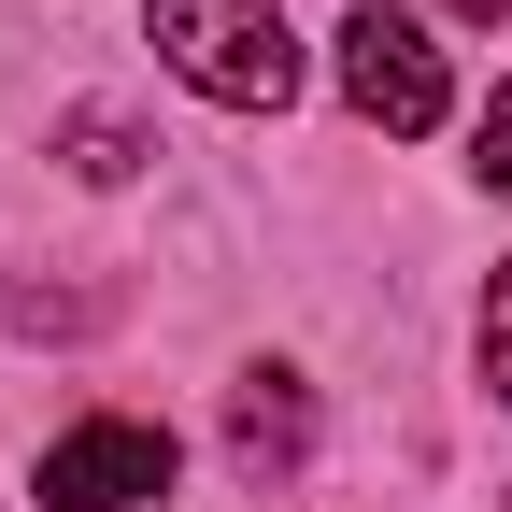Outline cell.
Returning a JSON list of instances; mask_svg holds the SVG:
<instances>
[{"instance_id":"cell-1","label":"cell","mask_w":512,"mask_h":512,"mask_svg":"<svg viewBox=\"0 0 512 512\" xmlns=\"http://www.w3.org/2000/svg\"><path fill=\"white\" fill-rule=\"evenodd\" d=\"M143 29H157V57L200 100H228V114H285L299 100V29H285V0H143Z\"/></svg>"},{"instance_id":"cell-7","label":"cell","mask_w":512,"mask_h":512,"mask_svg":"<svg viewBox=\"0 0 512 512\" xmlns=\"http://www.w3.org/2000/svg\"><path fill=\"white\" fill-rule=\"evenodd\" d=\"M484 185H512V86L484 100Z\"/></svg>"},{"instance_id":"cell-2","label":"cell","mask_w":512,"mask_h":512,"mask_svg":"<svg viewBox=\"0 0 512 512\" xmlns=\"http://www.w3.org/2000/svg\"><path fill=\"white\" fill-rule=\"evenodd\" d=\"M342 100L384 128V143H427V128L456 114V72H441L427 15H399V0H356V15H342Z\"/></svg>"},{"instance_id":"cell-3","label":"cell","mask_w":512,"mask_h":512,"mask_svg":"<svg viewBox=\"0 0 512 512\" xmlns=\"http://www.w3.org/2000/svg\"><path fill=\"white\" fill-rule=\"evenodd\" d=\"M43 512H143V498H171V427H143V413H86L72 441H43V484H29Z\"/></svg>"},{"instance_id":"cell-4","label":"cell","mask_w":512,"mask_h":512,"mask_svg":"<svg viewBox=\"0 0 512 512\" xmlns=\"http://www.w3.org/2000/svg\"><path fill=\"white\" fill-rule=\"evenodd\" d=\"M228 441H242V470H299V441H313L299 370H242L228 384Z\"/></svg>"},{"instance_id":"cell-5","label":"cell","mask_w":512,"mask_h":512,"mask_svg":"<svg viewBox=\"0 0 512 512\" xmlns=\"http://www.w3.org/2000/svg\"><path fill=\"white\" fill-rule=\"evenodd\" d=\"M72 171L86 185H128V171H143V128H128V114H72Z\"/></svg>"},{"instance_id":"cell-6","label":"cell","mask_w":512,"mask_h":512,"mask_svg":"<svg viewBox=\"0 0 512 512\" xmlns=\"http://www.w3.org/2000/svg\"><path fill=\"white\" fill-rule=\"evenodd\" d=\"M484 384L512 399V256H498V285H484Z\"/></svg>"},{"instance_id":"cell-8","label":"cell","mask_w":512,"mask_h":512,"mask_svg":"<svg viewBox=\"0 0 512 512\" xmlns=\"http://www.w3.org/2000/svg\"><path fill=\"white\" fill-rule=\"evenodd\" d=\"M441 15H470V29H498V15H512V0H441Z\"/></svg>"}]
</instances>
